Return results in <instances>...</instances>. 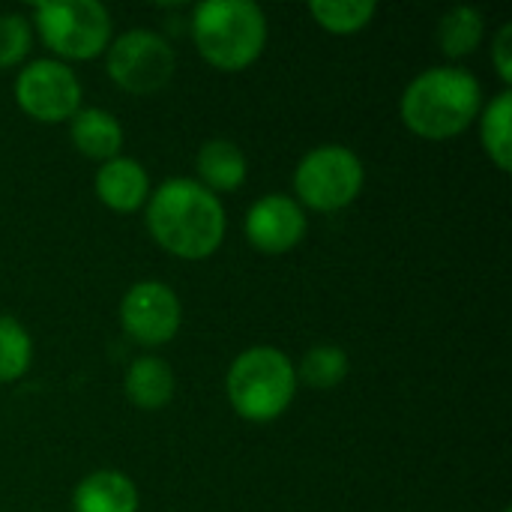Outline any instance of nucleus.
<instances>
[{"label":"nucleus","mask_w":512,"mask_h":512,"mask_svg":"<svg viewBox=\"0 0 512 512\" xmlns=\"http://www.w3.org/2000/svg\"><path fill=\"white\" fill-rule=\"evenodd\" d=\"M147 228L165 252L201 261L222 246L228 222L219 195L204 189L198 180L174 177L150 195Z\"/></svg>","instance_id":"f257e3e1"},{"label":"nucleus","mask_w":512,"mask_h":512,"mask_svg":"<svg viewBox=\"0 0 512 512\" xmlns=\"http://www.w3.org/2000/svg\"><path fill=\"white\" fill-rule=\"evenodd\" d=\"M405 126L429 141L462 135L483 111V87L462 66H432L402 93Z\"/></svg>","instance_id":"f03ea898"},{"label":"nucleus","mask_w":512,"mask_h":512,"mask_svg":"<svg viewBox=\"0 0 512 512\" xmlns=\"http://www.w3.org/2000/svg\"><path fill=\"white\" fill-rule=\"evenodd\" d=\"M192 39L210 66L240 72L267 45L264 9L252 0H204L192 12Z\"/></svg>","instance_id":"7ed1b4c3"},{"label":"nucleus","mask_w":512,"mask_h":512,"mask_svg":"<svg viewBox=\"0 0 512 512\" xmlns=\"http://www.w3.org/2000/svg\"><path fill=\"white\" fill-rule=\"evenodd\" d=\"M225 390L231 408L249 423H270L282 417L297 393V369L285 351L270 345L246 348L234 357Z\"/></svg>","instance_id":"20e7f679"},{"label":"nucleus","mask_w":512,"mask_h":512,"mask_svg":"<svg viewBox=\"0 0 512 512\" xmlns=\"http://www.w3.org/2000/svg\"><path fill=\"white\" fill-rule=\"evenodd\" d=\"M42 42L66 60H90L108 48L111 12L99 0H48L33 6Z\"/></svg>","instance_id":"39448f33"},{"label":"nucleus","mask_w":512,"mask_h":512,"mask_svg":"<svg viewBox=\"0 0 512 512\" xmlns=\"http://www.w3.org/2000/svg\"><path fill=\"white\" fill-rule=\"evenodd\" d=\"M363 162L354 150L342 144H321L309 150L294 171L297 198L321 213L345 210L363 192Z\"/></svg>","instance_id":"423d86ee"},{"label":"nucleus","mask_w":512,"mask_h":512,"mask_svg":"<svg viewBox=\"0 0 512 512\" xmlns=\"http://www.w3.org/2000/svg\"><path fill=\"white\" fill-rule=\"evenodd\" d=\"M174 48L153 30L135 27L120 33L108 45V75L117 87L132 96H147L162 90L174 75Z\"/></svg>","instance_id":"0eeeda50"},{"label":"nucleus","mask_w":512,"mask_h":512,"mask_svg":"<svg viewBox=\"0 0 512 512\" xmlns=\"http://www.w3.org/2000/svg\"><path fill=\"white\" fill-rule=\"evenodd\" d=\"M15 102L27 117L39 123L72 120L81 108V81L66 63L42 57L18 72Z\"/></svg>","instance_id":"6e6552de"},{"label":"nucleus","mask_w":512,"mask_h":512,"mask_svg":"<svg viewBox=\"0 0 512 512\" xmlns=\"http://www.w3.org/2000/svg\"><path fill=\"white\" fill-rule=\"evenodd\" d=\"M120 324L141 345H165L183 324L180 297L165 282H138L120 300Z\"/></svg>","instance_id":"1a4fd4ad"},{"label":"nucleus","mask_w":512,"mask_h":512,"mask_svg":"<svg viewBox=\"0 0 512 512\" xmlns=\"http://www.w3.org/2000/svg\"><path fill=\"white\" fill-rule=\"evenodd\" d=\"M243 231L255 249L282 255L306 237V213L291 195H264L249 207Z\"/></svg>","instance_id":"9d476101"},{"label":"nucleus","mask_w":512,"mask_h":512,"mask_svg":"<svg viewBox=\"0 0 512 512\" xmlns=\"http://www.w3.org/2000/svg\"><path fill=\"white\" fill-rule=\"evenodd\" d=\"M96 198L117 213H135L150 198V177L144 165L129 156L102 162L96 171Z\"/></svg>","instance_id":"9b49d317"},{"label":"nucleus","mask_w":512,"mask_h":512,"mask_svg":"<svg viewBox=\"0 0 512 512\" xmlns=\"http://www.w3.org/2000/svg\"><path fill=\"white\" fill-rule=\"evenodd\" d=\"M75 512H138V489L120 471L87 474L72 495Z\"/></svg>","instance_id":"f8f14e48"},{"label":"nucleus","mask_w":512,"mask_h":512,"mask_svg":"<svg viewBox=\"0 0 512 512\" xmlns=\"http://www.w3.org/2000/svg\"><path fill=\"white\" fill-rule=\"evenodd\" d=\"M69 135L78 153L99 162L114 159L123 147V126L111 111L102 108H78L69 120Z\"/></svg>","instance_id":"ddd939ff"},{"label":"nucleus","mask_w":512,"mask_h":512,"mask_svg":"<svg viewBox=\"0 0 512 512\" xmlns=\"http://www.w3.org/2000/svg\"><path fill=\"white\" fill-rule=\"evenodd\" d=\"M195 165H198V177H201L198 183L204 189H210L213 195L216 192H237L249 174L243 150L225 138H213V141L201 144Z\"/></svg>","instance_id":"4468645a"},{"label":"nucleus","mask_w":512,"mask_h":512,"mask_svg":"<svg viewBox=\"0 0 512 512\" xmlns=\"http://www.w3.org/2000/svg\"><path fill=\"white\" fill-rule=\"evenodd\" d=\"M174 387H177L174 372L159 357H138L126 369V381H123L129 402L141 411H162L174 399Z\"/></svg>","instance_id":"2eb2a0df"},{"label":"nucleus","mask_w":512,"mask_h":512,"mask_svg":"<svg viewBox=\"0 0 512 512\" xmlns=\"http://www.w3.org/2000/svg\"><path fill=\"white\" fill-rule=\"evenodd\" d=\"M480 138L489 159L501 168H512V93L501 90L483 111H480Z\"/></svg>","instance_id":"dca6fc26"},{"label":"nucleus","mask_w":512,"mask_h":512,"mask_svg":"<svg viewBox=\"0 0 512 512\" xmlns=\"http://www.w3.org/2000/svg\"><path fill=\"white\" fill-rule=\"evenodd\" d=\"M486 36V21L483 12L474 6H453L441 21H438V42L447 57H465L480 48Z\"/></svg>","instance_id":"f3484780"},{"label":"nucleus","mask_w":512,"mask_h":512,"mask_svg":"<svg viewBox=\"0 0 512 512\" xmlns=\"http://www.w3.org/2000/svg\"><path fill=\"white\" fill-rule=\"evenodd\" d=\"M309 12L324 30L345 36L363 30L375 18L378 6L372 0H312Z\"/></svg>","instance_id":"a211bd4d"},{"label":"nucleus","mask_w":512,"mask_h":512,"mask_svg":"<svg viewBox=\"0 0 512 512\" xmlns=\"http://www.w3.org/2000/svg\"><path fill=\"white\" fill-rule=\"evenodd\" d=\"M33 360V342L21 321L0 315V384L18 381Z\"/></svg>","instance_id":"6ab92c4d"},{"label":"nucleus","mask_w":512,"mask_h":512,"mask_svg":"<svg viewBox=\"0 0 512 512\" xmlns=\"http://www.w3.org/2000/svg\"><path fill=\"white\" fill-rule=\"evenodd\" d=\"M348 375V354L336 345H315L300 360L303 384L315 390H333Z\"/></svg>","instance_id":"aec40b11"},{"label":"nucleus","mask_w":512,"mask_h":512,"mask_svg":"<svg viewBox=\"0 0 512 512\" xmlns=\"http://www.w3.org/2000/svg\"><path fill=\"white\" fill-rule=\"evenodd\" d=\"M30 21L18 12L0 15V69L15 66L30 51Z\"/></svg>","instance_id":"412c9836"},{"label":"nucleus","mask_w":512,"mask_h":512,"mask_svg":"<svg viewBox=\"0 0 512 512\" xmlns=\"http://www.w3.org/2000/svg\"><path fill=\"white\" fill-rule=\"evenodd\" d=\"M492 60L498 66V75L504 78V84L512 81V24H504L492 42Z\"/></svg>","instance_id":"4be33fe9"},{"label":"nucleus","mask_w":512,"mask_h":512,"mask_svg":"<svg viewBox=\"0 0 512 512\" xmlns=\"http://www.w3.org/2000/svg\"><path fill=\"white\" fill-rule=\"evenodd\" d=\"M504 512H512V510H504Z\"/></svg>","instance_id":"5701e85b"}]
</instances>
